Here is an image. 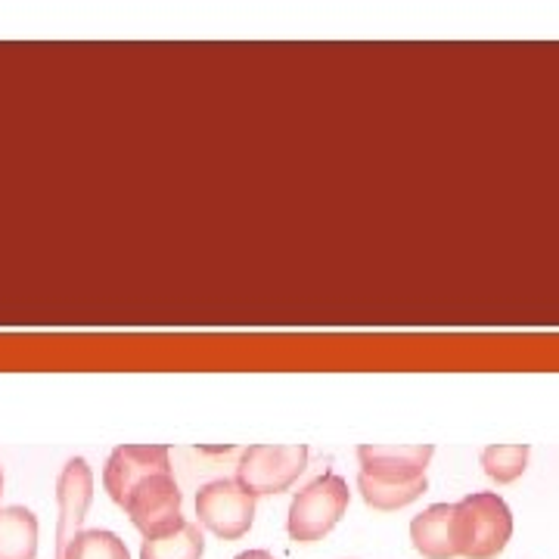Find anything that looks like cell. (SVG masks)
Here are the masks:
<instances>
[{
	"label": "cell",
	"instance_id": "1",
	"mask_svg": "<svg viewBox=\"0 0 559 559\" xmlns=\"http://www.w3.org/2000/svg\"><path fill=\"white\" fill-rule=\"evenodd\" d=\"M432 454V444H360V498L382 513L414 503L429 485L426 466Z\"/></svg>",
	"mask_w": 559,
	"mask_h": 559
},
{
	"label": "cell",
	"instance_id": "2",
	"mask_svg": "<svg viewBox=\"0 0 559 559\" xmlns=\"http://www.w3.org/2000/svg\"><path fill=\"white\" fill-rule=\"evenodd\" d=\"M457 554L466 559H495L513 535V513L507 500L491 491H476L454 503Z\"/></svg>",
	"mask_w": 559,
	"mask_h": 559
},
{
	"label": "cell",
	"instance_id": "3",
	"mask_svg": "<svg viewBox=\"0 0 559 559\" xmlns=\"http://www.w3.org/2000/svg\"><path fill=\"white\" fill-rule=\"evenodd\" d=\"M348 500H352L348 481L336 473H323L314 481H308L289 503V522H286L289 538L299 544L323 540L345 516Z\"/></svg>",
	"mask_w": 559,
	"mask_h": 559
},
{
	"label": "cell",
	"instance_id": "4",
	"mask_svg": "<svg viewBox=\"0 0 559 559\" xmlns=\"http://www.w3.org/2000/svg\"><path fill=\"white\" fill-rule=\"evenodd\" d=\"M308 466L305 444H252L237 463V481L252 495H280L299 479Z\"/></svg>",
	"mask_w": 559,
	"mask_h": 559
},
{
	"label": "cell",
	"instance_id": "5",
	"mask_svg": "<svg viewBox=\"0 0 559 559\" xmlns=\"http://www.w3.org/2000/svg\"><path fill=\"white\" fill-rule=\"evenodd\" d=\"M180 503H183V495H180L175 476L171 473H156V476L140 481L138 488L124 498L121 510L131 516L134 528L146 540L162 538V535H168L178 525H183Z\"/></svg>",
	"mask_w": 559,
	"mask_h": 559
},
{
	"label": "cell",
	"instance_id": "6",
	"mask_svg": "<svg viewBox=\"0 0 559 559\" xmlns=\"http://www.w3.org/2000/svg\"><path fill=\"white\" fill-rule=\"evenodd\" d=\"M197 516L212 535L224 540L242 538L255 522V498L237 479H215L197 495Z\"/></svg>",
	"mask_w": 559,
	"mask_h": 559
},
{
	"label": "cell",
	"instance_id": "7",
	"mask_svg": "<svg viewBox=\"0 0 559 559\" xmlns=\"http://www.w3.org/2000/svg\"><path fill=\"white\" fill-rule=\"evenodd\" d=\"M156 473H171V451L165 444H121L106 460L103 488L121 507L140 481Z\"/></svg>",
	"mask_w": 559,
	"mask_h": 559
},
{
	"label": "cell",
	"instance_id": "8",
	"mask_svg": "<svg viewBox=\"0 0 559 559\" xmlns=\"http://www.w3.org/2000/svg\"><path fill=\"white\" fill-rule=\"evenodd\" d=\"M57 500H60V522H57V559H62L66 547L81 532V522L87 516V507L94 500V473L84 457H72L62 466L57 479Z\"/></svg>",
	"mask_w": 559,
	"mask_h": 559
},
{
	"label": "cell",
	"instance_id": "9",
	"mask_svg": "<svg viewBox=\"0 0 559 559\" xmlns=\"http://www.w3.org/2000/svg\"><path fill=\"white\" fill-rule=\"evenodd\" d=\"M411 540L419 557L426 559H454L457 535H454V503H432L411 522Z\"/></svg>",
	"mask_w": 559,
	"mask_h": 559
},
{
	"label": "cell",
	"instance_id": "10",
	"mask_svg": "<svg viewBox=\"0 0 559 559\" xmlns=\"http://www.w3.org/2000/svg\"><path fill=\"white\" fill-rule=\"evenodd\" d=\"M38 557V520L25 507H0V559Z\"/></svg>",
	"mask_w": 559,
	"mask_h": 559
},
{
	"label": "cell",
	"instance_id": "11",
	"mask_svg": "<svg viewBox=\"0 0 559 559\" xmlns=\"http://www.w3.org/2000/svg\"><path fill=\"white\" fill-rule=\"evenodd\" d=\"M205 538L197 522H183L162 538H146L140 547V559H202Z\"/></svg>",
	"mask_w": 559,
	"mask_h": 559
},
{
	"label": "cell",
	"instance_id": "12",
	"mask_svg": "<svg viewBox=\"0 0 559 559\" xmlns=\"http://www.w3.org/2000/svg\"><path fill=\"white\" fill-rule=\"evenodd\" d=\"M528 454H532L528 444H491V448L481 451L485 476L495 479L498 485H510V481H516L525 473Z\"/></svg>",
	"mask_w": 559,
	"mask_h": 559
},
{
	"label": "cell",
	"instance_id": "13",
	"mask_svg": "<svg viewBox=\"0 0 559 559\" xmlns=\"http://www.w3.org/2000/svg\"><path fill=\"white\" fill-rule=\"evenodd\" d=\"M62 559H131L124 540L116 532H103V528H81L75 540L66 547Z\"/></svg>",
	"mask_w": 559,
	"mask_h": 559
},
{
	"label": "cell",
	"instance_id": "14",
	"mask_svg": "<svg viewBox=\"0 0 559 559\" xmlns=\"http://www.w3.org/2000/svg\"><path fill=\"white\" fill-rule=\"evenodd\" d=\"M237 559H274L267 550H246V554H240Z\"/></svg>",
	"mask_w": 559,
	"mask_h": 559
},
{
	"label": "cell",
	"instance_id": "15",
	"mask_svg": "<svg viewBox=\"0 0 559 559\" xmlns=\"http://www.w3.org/2000/svg\"><path fill=\"white\" fill-rule=\"evenodd\" d=\"M0 495H3V469H0Z\"/></svg>",
	"mask_w": 559,
	"mask_h": 559
}]
</instances>
